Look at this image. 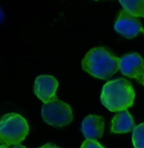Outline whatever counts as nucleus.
I'll return each instance as SVG.
<instances>
[{
    "mask_svg": "<svg viewBox=\"0 0 144 148\" xmlns=\"http://www.w3.org/2000/svg\"><path fill=\"white\" fill-rule=\"evenodd\" d=\"M114 28L120 35L128 39L138 36L144 29L139 18L124 9L120 11Z\"/></svg>",
    "mask_w": 144,
    "mask_h": 148,
    "instance_id": "5",
    "label": "nucleus"
},
{
    "mask_svg": "<svg viewBox=\"0 0 144 148\" xmlns=\"http://www.w3.org/2000/svg\"><path fill=\"white\" fill-rule=\"evenodd\" d=\"M136 81H137L138 83H141V84H143V85L144 86V73L139 78H137V79H136Z\"/></svg>",
    "mask_w": 144,
    "mask_h": 148,
    "instance_id": "14",
    "label": "nucleus"
},
{
    "mask_svg": "<svg viewBox=\"0 0 144 148\" xmlns=\"http://www.w3.org/2000/svg\"><path fill=\"white\" fill-rule=\"evenodd\" d=\"M135 127L133 117L127 110L117 113L111 122V132L116 134L130 132L133 130Z\"/></svg>",
    "mask_w": 144,
    "mask_h": 148,
    "instance_id": "9",
    "label": "nucleus"
},
{
    "mask_svg": "<svg viewBox=\"0 0 144 148\" xmlns=\"http://www.w3.org/2000/svg\"><path fill=\"white\" fill-rule=\"evenodd\" d=\"M41 116L46 124L54 127L66 126L73 120L71 107L57 98L42 105Z\"/></svg>",
    "mask_w": 144,
    "mask_h": 148,
    "instance_id": "4",
    "label": "nucleus"
},
{
    "mask_svg": "<svg viewBox=\"0 0 144 148\" xmlns=\"http://www.w3.org/2000/svg\"><path fill=\"white\" fill-rule=\"evenodd\" d=\"M39 148H60L58 147L57 146H56L54 144H52V143H47V144H45V145H43L42 147H41Z\"/></svg>",
    "mask_w": 144,
    "mask_h": 148,
    "instance_id": "13",
    "label": "nucleus"
},
{
    "mask_svg": "<svg viewBox=\"0 0 144 148\" xmlns=\"http://www.w3.org/2000/svg\"><path fill=\"white\" fill-rule=\"evenodd\" d=\"M82 67L91 76L106 80L120 69V58L105 47H95L83 57Z\"/></svg>",
    "mask_w": 144,
    "mask_h": 148,
    "instance_id": "2",
    "label": "nucleus"
},
{
    "mask_svg": "<svg viewBox=\"0 0 144 148\" xmlns=\"http://www.w3.org/2000/svg\"><path fill=\"white\" fill-rule=\"evenodd\" d=\"M143 33H144V29H143Z\"/></svg>",
    "mask_w": 144,
    "mask_h": 148,
    "instance_id": "17",
    "label": "nucleus"
},
{
    "mask_svg": "<svg viewBox=\"0 0 144 148\" xmlns=\"http://www.w3.org/2000/svg\"><path fill=\"white\" fill-rule=\"evenodd\" d=\"M120 71L131 78H139L144 73V62L137 53H129L120 58Z\"/></svg>",
    "mask_w": 144,
    "mask_h": 148,
    "instance_id": "7",
    "label": "nucleus"
},
{
    "mask_svg": "<svg viewBox=\"0 0 144 148\" xmlns=\"http://www.w3.org/2000/svg\"><path fill=\"white\" fill-rule=\"evenodd\" d=\"M136 92L132 84L125 78L109 81L103 86L102 104L111 112L126 110L134 103Z\"/></svg>",
    "mask_w": 144,
    "mask_h": 148,
    "instance_id": "1",
    "label": "nucleus"
},
{
    "mask_svg": "<svg viewBox=\"0 0 144 148\" xmlns=\"http://www.w3.org/2000/svg\"><path fill=\"white\" fill-rule=\"evenodd\" d=\"M95 1H97V0H95Z\"/></svg>",
    "mask_w": 144,
    "mask_h": 148,
    "instance_id": "18",
    "label": "nucleus"
},
{
    "mask_svg": "<svg viewBox=\"0 0 144 148\" xmlns=\"http://www.w3.org/2000/svg\"><path fill=\"white\" fill-rule=\"evenodd\" d=\"M13 148H26V147H24V146H21V145H17V146L14 147Z\"/></svg>",
    "mask_w": 144,
    "mask_h": 148,
    "instance_id": "15",
    "label": "nucleus"
},
{
    "mask_svg": "<svg viewBox=\"0 0 144 148\" xmlns=\"http://www.w3.org/2000/svg\"><path fill=\"white\" fill-rule=\"evenodd\" d=\"M132 143L135 148H144V123L136 126L133 130Z\"/></svg>",
    "mask_w": 144,
    "mask_h": 148,
    "instance_id": "11",
    "label": "nucleus"
},
{
    "mask_svg": "<svg viewBox=\"0 0 144 148\" xmlns=\"http://www.w3.org/2000/svg\"><path fill=\"white\" fill-rule=\"evenodd\" d=\"M29 134L26 120L16 113L3 115L0 123V140L6 146L19 145Z\"/></svg>",
    "mask_w": 144,
    "mask_h": 148,
    "instance_id": "3",
    "label": "nucleus"
},
{
    "mask_svg": "<svg viewBox=\"0 0 144 148\" xmlns=\"http://www.w3.org/2000/svg\"><path fill=\"white\" fill-rule=\"evenodd\" d=\"M80 148H105L101 144H99V142L96 140H89L86 139L83 143L82 144Z\"/></svg>",
    "mask_w": 144,
    "mask_h": 148,
    "instance_id": "12",
    "label": "nucleus"
},
{
    "mask_svg": "<svg viewBox=\"0 0 144 148\" xmlns=\"http://www.w3.org/2000/svg\"><path fill=\"white\" fill-rule=\"evenodd\" d=\"M58 88V82L54 77L41 75L37 77L34 85V92L38 99L44 103L56 99V92Z\"/></svg>",
    "mask_w": 144,
    "mask_h": 148,
    "instance_id": "6",
    "label": "nucleus"
},
{
    "mask_svg": "<svg viewBox=\"0 0 144 148\" xmlns=\"http://www.w3.org/2000/svg\"><path fill=\"white\" fill-rule=\"evenodd\" d=\"M82 132L89 140H98L103 136L105 130V120L96 114L86 116L82 122Z\"/></svg>",
    "mask_w": 144,
    "mask_h": 148,
    "instance_id": "8",
    "label": "nucleus"
},
{
    "mask_svg": "<svg viewBox=\"0 0 144 148\" xmlns=\"http://www.w3.org/2000/svg\"><path fill=\"white\" fill-rule=\"evenodd\" d=\"M7 147H8V146H6V145H3V144H2V145H1V147H0V148H8Z\"/></svg>",
    "mask_w": 144,
    "mask_h": 148,
    "instance_id": "16",
    "label": "nucleus"
},
{
    "mask_svg": "<svg viewBox=\"0 0 144 148\" xmlns=\"http://www.w3.org/2000/svg\"><path fill=\"white\" fill-rule=\"evenodd\" d=\"M126 12L136 17L144 18V0H119Z\"/></svg>",
    "mask_w": 144,
    "mask_h": 148,
    "instance_id": "10",
    "label": "nucleus"
}]
</instances>
